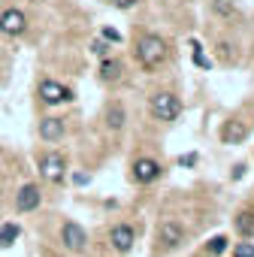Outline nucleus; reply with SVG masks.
I'll use <instances>...</instances> for the list:
<instances>
[{"label":"nucleus","mask_w":254,"mask_h":257,"mask_svg":"<svg viewBox=\"0 0 254 257\" xmlns=\"http://www.w3.org/2000/svg\"><path fill=\"white\" fill-rule=\"evenodd\" d=\"M158 176H161V164H158V161H152V158H140V161L134 164V179H137V182L149 185V182H155Z\"/></svg>","instance_id":"7"},{"label":"nucleus","mask_w":254,"mask_h":257,"mask_svg":"<svg viewBox=\"0 0 254 257\" xmlns=\"http://www.w3.org/2000/svg\"><path fill=\"white\" fill-rule=\"evenodd\" d=\"M76 185H88V176L85 173H76Z\"/></svg>","instance_id":"25"},{"label":"nucleus","mask_w":254,"mask_h":257,"mask_svg":"<svg viewBox=\"0 0 254 257\" xmlns=\"http://www.w3.org/2000/svg\"><path fill=\"white\" fill-rule=\"evenodd\" d=\"M61 239H64V245L70 248V251H85V245H88V233L76 224V221H67L64 227H61Z\"/></svg>","instance_id":"4"},{"label":"nucleus","mask_w":254,"mask_h":257,"mask_svg":"<svg viewBox=\"0 0 254 257\" xmlns=\"http://www.w3.org/2000/svg\"><path fill=\"white\" fill-rule=\"evenodd\" d=\"M19 236H22L19 224H4V227H0V245H4V248L16 245V239H19Z\"/></svg>","instance_id":"13"},{"label":"nucleus","mask_w":254,"mask_h":257,"mask_svg":"<svg viewBox=\"0 0 254 257\" xmlns=\"http://www.w3.org/2000/svg\"><path fill=\"white\" fill-rule=\"evenodd\" d=\"M40 97H43V103H49V106H58V103H67L73 94L61 85V82H55V79H46L43 85H40Z\"/></svg>","instance_id":"5"},{"label":"nucleus","mask_w":254,"mask_h":257,"mask_svg":"<svg viewBox=\"0 0 254 257\" xmlns=\"http://www.w3.org/2000/svg\"><path fill=\"white\" fill-rule=\"evenodd\" d=\"M40 137L49 140V143L61 140V137H64V121H61V118H43V121H40Z\"/></svg>","instance_id":"11"},{"label":"nucleus","mask_w":254,"mask_h":257,"mask_svg":"<svg viewBox=\"0 0 254 257\" xmlns=\"http://www.w3.org/2000/svg\"><path fill=\"white\" fill-rule=\"evenodd\" d=\"M121 61H103V67H100V76L106 79V82H118L121 79Z\"/></svg>","instance_id":"14"},{"label":"nucleus","mask_w":254,"mask_h":257,"mask_svg":"<svg viewBox=\"0 0 254 257\" xmlns=\"http://www.w3.org/2000/svg\"><path fill=\"white\" fill-rule=\"evenodd\" d=\"M25 28H28V19H25V13H22V10H7L4 16H0V31L10 34V37L25 34Z\"/></svg>","instance_id":"6"},{"label":"nucleus","mask_w":254,"mask_h":257,"mask_svg":"<svg viewBox=\"0 0 254 257\" xmlns=\"http://www.w3.org/2000/svg\"><path fill=\"white\" fill-rule=\"evenodd\" d=\"M16 206H19V212H34L40 206V188L37 185H25L19 191V197H16Z\"/></svg>","instance_id":"10"},{"label":"nucleus","mask_w":254,"mask_h":257,"mask_svg":"<svg viewBox=\"0 0 254 257\" xmlns=\"http://www.w3.org/2000/svg\"><path fill=\"white\" fill-rule=\"evenodd\" d=\"M212 10L218 16H233V0H212Z\"/></svg>","instance_id":"17"},{"label":"nucleus","mask_w":254,"mask_h":257,"mask_svg":"<svg viewBox=\"0 0 254 257\" xmlns=\"http://www.w3.org/2000/svg\"><path fill=\"white\" fill-rule=\"evenodd\" d=\"M194 61H197L200 67H209V61H206V55L200 52V46H197V43H194Z\"/></svg>","instance_id":"21"},{"label":"nucleus","mask_w":254,"mask_h":257,"mask_svg":"<svg viewBox=\"0 0 254 257\" xmlns=\"http://www.w3.org/2000/svg\"><path fill=\"white\" fill-rule=\"evenodd\" d=\"M158 239H161L167 248H176V245L185 242V230H182L176 221H164V224L158 227Z\"/></svg>","instance_id":"8"},{"label":"nucleus","mask_w":254,"mask_h":257,"mask_svg":"<svg viewBox=\"0 0 254 257\" xmlns=\"http://www.w3.org/2000/svg\"><path fill=\"white\" fill-rule=\"evenodd\" d=\"M109 239H112V245H115L118 251H131V248H134V242H137V233H134V227L118 224V227H112Z\"/></svg>","instance_id":"9"},{"label":"nucleus","mask_w":254,"mask_h":257,"mask_svg":"<svg viewBox=\"0 0 254 257\" xmlns=\"http://www.w3.org/2000/svg\"><path fill=\"white\" fill-rule=\"evenodd\" d=\"M112 4H115V7H121V10H127V7H134L137 0H112Z\"/></svg>","instance_id":"22"},{"label":"nucleus","mask_w":254,"mask_h":257,"mask_svg":"<svg viewBox=\"0 0 254 257\" xmlns=\"http://www.w3.org/2000/svg\"><path fill=\"white\" fill-rule=\"evenodd\" d=\"M245 134H248V127L236 121V124H227V127H224L221 137H224V143H239V140H245Z\"/></svg>","instance_id":"12"},{"label":"nucleus","mask_w":254,"mask_h":257,"mask_svg":"<svg viewBox=\"0 0 254 257\" xmlns=\"http://www.w3.org/2000/svg\"><path fill=\"white\" fill-rule=\"evenodd\" d=\"M64 170H67V161H64L58 152H46V155L40 158V173H43V179L61 182V179H64Z\"/></svg>","instance_id":"3"},{"label":"nucleus","mask_w":254,"mask_h":257,"mask_svg":"<svg viewBox=\"0 0 254 257\" xmlns=\"http://www.w3.org/2000/svg\"><path fill=\"white\" fill-rule=\"evenodd\" d=\"M191 164H197V155H188V158H182V167H191Z\"/></svg>","instance_id":"24"},{"label":"nucleus","mask_w":254,"mask_h":257,"mask_svg":"<svg viewBox=\"0 0 254 257\" xmlns=\"http://www.w3.org/2000/svg\"><path fill=\"white\" fill-rule=\"evenodd\" d=\"M106 127H109V131H121V127H124V109L118 103L106 112Z\"/></svg>","instance_id":"15"},{"label":"nucleus","mask_w":254,"mask_h":257,"mask_svg":"<svg viewBox=\"0 0 254 257\" xmlns=\"http://www.w3.org/2000/svg\"><path fill=\"white\" fill-rule=\"evenodd\" d=\"M103 40H109V43H118V40H121V34H118V31H112V28H103Z\"/></svg>","instance_id":"20"},{"label":"nucleus","mask_w":254,"mask_h":257,"mask_svg":"<svg viewBox=\"0 0 254 257\" xmlns=\"http://www.w3.org/2000/svg\"><path fill=\"white\" fill-rule=\"evenodd\" d=\"M94 52H97V55H106L109 49H106V43H94Z\"/></svg>","instance_id":"23"},{"label":"nucleus","mask_w":254,"mask_h":257,"mask_svg":"<svg viewBox=\"0 0 254 257\" xmlns=\"http://www.w3.org/2000/svg\"><path fill=\"white\" fill-rule=\"evenodd\" d=\"M209 251H212V254H224V251H227V236H215L212 245H209Z\"/></svg>","instance_id":"19"},{"label":"nucleus","mask_w":254,"mask_h":257,"mask_svg":"<svg viewBox=\"0 0 254 257\" xmlns=\"http://www.w3.org/2000/svg\"><path fill=\"white\" fill-rule=\"evenodd\" d=\"M233 257H254V245L251 242H239L233 248Z\"/></svg>","instance_id":"18"},{"label":"nucleus","mask_w":254,"mask_h":257,"mask_svg":"<svg viewBox=\"0 0 254 257\" xmlns=\"http://www.w3.org/2000/svg\"><path fill=\"white\" fill-rule=\"evenodd\" d=\"M137 58H140L143 67L155 70V67H161L164 58H167V43H164L158 34H149V37L140 40V46H137Z\"/></svg>","instance_id":"1"},{"label":"nucleus","mask_w":254,"mask_h":257,"mask_svg":"<svg viewBox=\"0 0 254 257\" xmlns=\"http://www.w3.org/2000/svg\"><path fill=\"white\" fill-rule=\"evenodd\" d=\"M236 230H239L242 236H251V233H254V215H251V212H242V215L236 218Z\"/></svg>","instance_id":"16"},{"label":"nucleus","mask_w":254,"mask_h":257,"mask_svg":"<svg viewBox=\"0 0 254 257\" xmlns=\"http://www.w3.org/2000/svg\"><path fill=\"white\" fill-rule=\"evenodd\" d=\"M152 115L158 118V121H176L179 115H182V103H179V97L176 94H155L152 97Z\"/></svg>","instance_id":"2"}]
</instances>
